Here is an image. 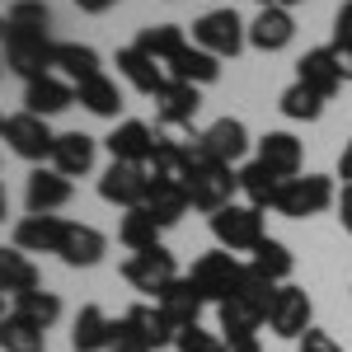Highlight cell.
I'll return each mask as SVG.
<instances>
[{
  "instance_id": "obj_1",
  "label": "cell",
  "mask_w": 352,
  "mask_h": 352,
  "mask_svg": "<svg viewBox=\"0 0 352 352\" xmlns=\"http://www.w3.org/2000/svg\"><path fill=\"white\" fill-rule=\"evenodd\" d=\"M5 71L38 80V76H52L56 71V43L47 28H10L5 33Z\"/></svg>"
},
{
  "instance_id": "obj_2",
  "label": "cell",
  "mask_w": 352,
  "mask_h": 352,
  "mask_svg": "<svg viewBox=\"0 0 352 352\" xmlns=\"http://www.w3.org/2000/svg\"><path fill=\"white\" fill-rule=\"evenodd\" d=\"M240 192V169L235 164H217V160H202L192 151V174H188V197L197 212L217 217L221 207H230Z\"/></svg>"
},
{
  "instance_id": "obj_3",
  "label": "cell",
  "mask_w": 352,
  "mask_h": 352,
  "mask_svg": "<svg viewBox=\"0 0 352 352\" xmlns=\"http://www.w3.org/2000/svg\"><path fill=\"white\" fill-rule=\"evenodd\" d=\"M333 202H338V192H333L329 174H296V179H282V192H277L272 212H282V217H292V221H305V217L329 212Z\"/></svg>"
},
{
  "instance_id": "obj_4",
  "label": "cell",
  "mask_w": 352,
  "mask_h": 352,
  "mask_svg": "<svg viewBox=\"0 0 352 352\" xmlns=\"http://www.w3.org/2000/svg\"><path fill=\"white\" fill-rule=\"evenodd\" d=\"M212 235H217V244L230 249V254H254L258 244L268 240L263 212L249 207V202H230V207H221L217 217H212Z\"/></svg>"
},
{
  "instance_id": "obj_5",
  "label": "cell",
  "mask_w": 352,
  "mask_h": 352,
  "mask_svg": "<svg viewBox=\"0 0 352 352\" xmlns=\"http://www.w3.org/2000/svg\"><path fill=\"white\" fill-rule=\"evenodd\" d=\"M240 277H244V263L230 254V249H212V254H202L197 263H192L188 282L197 287V296L221 305V300H230L240 292Z\"/></svg>"
},
{
  "instance_id": "obj_6",
  "label": "cell",
  "mask_w": 352,
  "mask_h": 352,
  "mask_svg": "<svg viewBox=\"0 0 352 352\" xmlns=\"http://www.w3.org/2000/svg\"><path fill=\"white\" fill-rule=\"evenodd\" d=\"M192 43L212 56H240V47L249 43V24L235 10H207L202 19H192Z\"/></svg>"
},
{
  "instance_id": "obj_7",
  "label": "cell",
  "mask_w": 352,
  "mask_h": 352,
  "mask_svg": "<svg viewBox=\"0 0 352 352\" xmlns=\"http://www.w3.org/2000/svg\"><path fill=\"white\" fill-rule=\"evenodd\" d=\"M122 277L132 282L136 292H146V296H164V287L169 282H179V263H174V254L164 249V244H155V249H141V254H132L127 263H122Z\"/></svg>"
},
{
  "instance_id": "obj_8",
  "label": "cell",
  "mask_w": 352,
  "mask_h": 352,
  "mask_svg": "<svg viewBox=\"0 0 352 352\" xmlns=\"http://www.w3.org/2000/svg\"><path fill=\"white\" fill-rule=\"evenodd\" d=\"M5 141H10V151L28 164H43L52 160V146H56V132L47 127V118H33V113H14L10 122H5Z\"/></svg>"
},
{
  "instance_id": "obj_9",
  "label": "cell",
  "mask_w": 352,
  "mask_h": 352,
  "mask_svg": "<svg viewBox=\"0 0 352 352\" xmlns=\"http://www.w3.org/2000/svg\"><path fill=\"white\" fill-rule=\"evenodd\" d=\"M146 192H151V169H146V164L113 160L109 169H104V179H99V197L113 202V207H122V212L146 207Z\"/></svg>"
},
{
  "instance_id": "obj_10",
  "label": "cell",
  "mask_w": 352,
  "mask_h": 352,
  "mask_svg": "<svg viewBox=\"0 0 352 352\" xmlns=\"http://www.w3.org/2000/svg\"><path fill=\"white\" fill-rule=\"evenodd\" d=\"M310 320H315L310 296H305L300 287H292V282H282V287H277V300H272V310H268V329L277 338L300 343V338L310 333Z\"/></svg>"
},
{
  "instance_id": "obj_11",
  "label": "cell",
  "mask_w": 352,
  "mask_h": 352,
  "mask_svg": "<svg viewBox=\"0 0 352 352\" xmlns=\"http://www.w3.org/2000/svg\"><path fill=\"white\" fill-rule=\"evenodd\" d=\"M192 151H197L202 160L235 164V160H244V151H249V132H244L240 118H217L212 127H202V132L192 136Z\"/></svg>"
},
{
  "instance_id": "obj_12",
  "label": "cell",
  "mask_w": 352,
  "mask_h": 352,
  "mask_svg": "<svg viewBox=\"0 0 352 352\" xmlns=\"http://www.w3.org/2000/svg\"><path fill=\"white\" fill-rule=\"evenodd\" d=\"M104 146H109L113 160H122V164H151L155 146H160V132L151 122H141V118H127L104 136Z\"/></svg>"
},
{
  "instance_id": "obj_13",
  "label": "cell",
  "mask_w": 352,
  "mask_h": 352,
  "mask_svg": "<svg viewBox=\"0 0 352 352\" xmlns=\"http://www.w3.org/2000/svg\"><path fill=\"white\" fill-rule=\"evenodd\" d=\"M24 202H28V217H52L71 202V179L56 174V169H33L28 174V188H24Z\"/></svg>"
},
{
  "instance_id": "obj_14",
  "label": "cell",
  "mask_w": 352,
  "mask_h": 352,
  "mask_svg": "<svg viewBox=\"0 0 352 352\" xmlns=\"http://www.w3.org/2000/svg\"><path fill=\"white\" fill-rule=\"evenodd\" d=\"M292 38H296V19L282 5H268L249 19V47H258V52H282Z\"/></svg>"
},
{
  "instance_id": "obj_15",
  "label": "cell",
  "mask_w": 352,
  "mask_h": 352,
  "mask_svg": "<svg viewBox=\"0 0 352 352\" xmlns=\"http://www.w3.org/2000/svg\"><path fill=\"white\" fill-rule=\"evenodd\" d=\"M296 80L310 85L320 99H333V94L343 89V71H338V56H333V47H310V52L296 61Z\"/></svg>"
},
{
  "instance_id": "obj_16",
  "label": "cell",
  "mask_w": 352,
  "mask_h": 352,
  "mask_svg": "<svg viewBox=\"0 0 352 352\" xmlns=\"http://www.w3.org/2000/svg\"><path fill=\"white\" fill-rule=\"evenodd\" d=\"M71 104H76V85L61 80L56 71L24 85V113H33V118H52V113L71 109Z\"/></svg>"
},
{
  "instance_id": "obj_17",
  "label": "cell",
  "mask_w": 352,
  "mask_h": 352,
  "mask_svg": "<svg viewBox=\"0 0 352 352\" xmlns=\"http://www.w3.org/2000/svg\"><path fill=\"white\" fill-rule=\"evenodd\" d=\"M66 230H71V221H61V217H24L14 226V249H24V254H61Z\"/></svg>"
},
{
  "instance_id": "obj_18",
  "label": "cell",
  "mask_w": 352,
  "mask_h": 352,
  "mask_svg": "<svg viewBox=\"0 0 352 352\" xmlns=\"http://www.w3.org/2000/svg\"><path fill=\"white\" fill-rule=\"evenodd\" d=\"M268 324V315L258 305H249L244 296H230L217 305V329L226 343H244V338H258V329Z\"/></svg>"
},
{
  "instance_id": "obj_19",
  "label": "cell",
  "mask_w": 352,
  "mask_h": 352,
  "mask_svg": "<svg viewBox=\"0 0 352 352\" xmlns=\"http://www.w3.org/2000/svg\"><path fill=\"white\" fill-rule=\"evenodd\" d=\"M197 109H202V94H197V85L169 80L160 94H155V118H160V127H192Z\"/></svg>"
},
{
  "instance_id": "obj_20",
  "label": "cell",
  "mask_w": 352,
  "mask_h": 352,
  "mask_svg": "<svg viewBox=\"0 0 352 352\" xmlns=\"http://www.w3.org/2000/svg\"><path fill=\"white\" fill-rule=\"evenodd\" d=\"M94 151H99V141L89 132H61L52 146V169L66 174V179H80V174L94 169Z\"/></svg>"
},
{
  "instance_id": "obj_21",
  "label": "cell",
  "mask_w": 352,
  "mask_h": 352,
  "mask_svg": "<svg viewBox=\"0 0 352 352\" xmlns=\"http://www.w3.org/2000/svg\"><path fill=\"white\" fill-rule=\"evenodd\" d=\"M38 287H43V277L33 268V258L14 244H0V296H28Z\"/></svg>"
},
{
  "instance_id": "obj_22",
  "label": "cell",
  "mask_w": 352,
  "mask_h": 352,
  "mask_svg": "<svg viewBox=\"0 0 352 352\" xmlns=\"http://www.w3.org/2000/svg\"><path fill=\"white\" fill-rule=\"evenodd\" d=\"M146 207H151V217L160 221V226H179V221L188 217V207H192L188 184H174V179H155V174H151Z\"/></svg>"
},
{
  "instance_id": "obj_23",
  "label": "cell",
  "mask_w": 352,
  "mask_h": 352,
  "mask_svg": "<svg viewBox=\"0 0 352 352\" xmlns=\"http://www.w3.org/2000/svg\"><path fill=\"white\" fill-rule=\"evenodd\" d=\"M104 249H109L104 230L71 221V230H66V240H61V254H56V258H61L66 268H94V263L104 258Z\"/></svg>"
},
{
  "instance_id": "obj_24",
  "label": "cell",
  "mask_w": 352,
  "mask_h": 352,
  "mask_svg": "<svg viewBox=\"0 0 352 352\" xmlns=\"http://www.w3.org/2000/svg\"><path fill=\"white\" fill-rule=\"evenodd\" d=\"M118 76L132 85L136 94H160L164 85H169L164 66H160V61H151L141 47H122V52H118Z\"/></svg>"
},
{
  "instance_id": "obj_25",
  "label": "cell",
  "mask_w": 352,
  "mask_h": 352,
  "mask_svg": "<svg viewBox=\"0 0 352 352\" xmlns=\"http://www.w3.org/2000/svg\"><path fill=\"white\" fill-rule=\"evenodd\" d=\"M155 305L164 310V320H169L174 329H188V324H197V315H202V305H207V300L197 296V287H192L188 277H179V282H169V287H164V296L155 300Z\"/></svg>"
},
{
  "instance_id": "obj_26",
  "label": "cell",
  "mask_w": 352,
  "mask_h": 352,
  "mask_svg": "<svg viewBox=\"0 0 352 352\" xmlns=\"http://www.w3.org/2000/svg\"><path fill=\"white\" fill-rule=\"evenodd\" d=\"M258 164H268L277 179H296L300 174V141L292 132H268L258 141Z\"/></svg>"
},
{
  "instance_id": "obj_27",
  "label": "cell",
  "mask_w": 352,
  "mask_h": 352,
  "mask_svg": "<svg viewBox=\"0 0 352 352\" xmlns=\"http://www.w3.org/2000/svg\"><path fill=\"white\" fill-rule=\"evenodd\" d=\"M109 343H113V320L99 305H80L76 329H71V348L76 352H109Z\"/></svg>"
},
{
  "instance_id": "obj_28",
  "label": "cell",
  "mask_w": 352,
  "mask_h": 352,
  "mask_svg": "<svg viewBox=\"0 0 352 352\" xmlns=\"http://www.w3.org/2000/svg\"><path fill=\"white\" fill-rule=\"evenodd\" d=\"M122 320H127V324L136 329V338H141V343H146L151 352H164L169 343H174V333H179V329L164 320V310H160V305H132V310H127Z\"/></svg>"
},
{
  "instance_id": "obj_29",
  "label": "cell",
  "mask_w": 352,
  "mask_h": 352,
  "mask_svg": "<svg viewBox=\"0 0 352 352\" xmlns=\"http://www.w3.org/2000/svg\"><path fill=\"white\" fill-rule=\"evenodd\" d=\"M169 80H184V85H212L221 76V56H212V52H202L197 43H188L184 52L174 56L169 66Z\"/></svg>"
},
{
  "instance_id": "obj_30",
  "label": "cell",
  "mask_w": 352,
  "mask_h": 352,
  "mask_svg": "<svg viewBox=\"0 0 352 352\" xmlns=\"http://www.w3.org/2000/svg\"><path fill=\"white\" fill-rule=\"evenodd\" d=\"M0 352H47V329L33 324L19 310H10L0 320Z\"/></svg>"
},
{
  "instance_id": "obj_31",
  "label": "cell",
  "mask_w": 352,
  "mask_h": 352,
  "mask_svg": "<svg viewBox=\"0 0 352 352\" xmlns=\"http://www.w3.org/2000/svg\"><path fill=\"white\" fill-rule=\"evenodd\" d=\"M132 47H141V52L151 56V61H160V66H169L174 56L188 47V38H184V28L179 24H146L141 33H136Z\"/></svg>"
},
{
  "instance_id": "obj_32",
  "label": "cell",
  "mask_w": 352,
  "mask_h": 352,
  "mask_svg": "<svg viewBox=\"0 0 352 352\" xmlns=\"http://www.w3.org/2000/svg\"><path fill=\"white\" fill-rule=\"evenodd\" d=\"M155 179H174V184H188L192 174V141H169L160 136V146H155V155L146 164Z\"/></svg>"
},
{
  "instance_id": "obj_33",
  "label": "cell",
  "mask_w": 352,
  "mask_h": 352,
  "mask_svg": "<svg viewBox=\"0 0 352 352\" xmlns=\"http://www.w3.org/2000/svg\"><path fill=\"white\" fill-rule=\"evenodd\" d=\"M56 76L71 85H85V80H94V76H104L99 71V52L85 47V43H56Z\"/></svg>"
},
{
  "instance_id": "obj_34",
  "label": "cell",
  "mask_w": 352,
  "mask_h": 352,
  "mask_svg": "<svg viewBox=\"0 0 352 352\" xmlns=\"http://www.w3.org/2000/svg\"><path fill=\"white\" fill-rule=\"evenodd\" d=\"M240 192L249 197V207H258V212H268V207H277V192H282V179L272 174L268 164H244L240 169Z\"/></svg>"
},
{
  "instance_id": "obj_35",
  "label": "cell",
  "mask_w": 352,
  "mask_h": 352,
  "mask_svg": "<svg viewBox=\"0 0 352 352\" xmlns=\"http://www.w3.org/2000/svg\"><path fill=\"white\" fill-rule=\"evenodd\" d=\"M76 104H85L94 118H118L122 113V89L109 76H94V80L76 85Z\"/></svg>"
},
{
  "instance_id": "obj_36",
  "label": "cell",
  "mask_w": 352,
  "mask_h": 352,
  "mask_svg": "<svg viewBox=\"0 0 352 352\" xmlns=\"http://www.w3.org/2000/svg\"><path fill=\"white\" fill-rule=\"evenodd\" d=\"M160 221L151 217V207H132L127 217H122V226H118V240L127 244L132 254H141V249H155L160 244Z\"/></svg>"
},
{
  "instance_id": "obj_37",
  "label": "cell",
  "mask_w": 352,
  "mask_h": 352,
  "mask_svg": "<svg viewBox=\"0 0 352 352\" xmlns=\"http://www.w3.org/2000/svg\"><path fill=\"white\" fill-rule=\"evenodd\" d=\"M324 104H329V99H320L310 85H300V80L287 85V89H282V99H277V109L287 113L292 122H315V118L324 113Z\"/></svg>"
},
{
  "instance_id": "obj_38",
  "label": "cell",
  "mask_w": 352,
  "mask_h": 352,
  "mask_svg": "<svg viewBox=\"0 0 352 352\" xmlns=\"http://www.w3.org/2000/svg\"><path fill=\"white\" fill-rule=\"evenodd\" d=\"M249 268H258L268 282L282 287V282L292 277V268H296V258H292V249H287L282 240H263L258 249H254V263H249Z\"/></svg>"
},
{
  "instance_id": "obj_39",
  "label": "cell",
  "mask_w": 352,
  "mask_h": 352,
  "mask_svg": "<svg viewBox=\"0 0 352 352\" xmlns=\"http://www.w3.org/2000/svg\"><path fill=\"white\" fill-rule=\"evenodd\" d=\"M14 310H19V315H28L33 324L52 329L56 320H61V296H56V292H43V287H38V292H28V296H14Z\"/></svg>"
},
{
  "instance_id": "obj_40",
  "label": "cell",
  "mask_w": 352,
  "mask_h": 352,
  "mask_svg": "<svg viewBox=\"0 0 352 352\" xmlns=\"http://www.w3.org/2000/svg\"><path fill=\"white\" fill-rule=\"evenodd\" d=\"M333 56H338V71H343V80H352V0L338 5V14H333Z\"/></svg>"
},
{
  "instance_id": "obj_41",
  "label": "cell",
  "mask_w": 352,
  "mask_h": 352,
  "mask_svg": "<svg viewBox=\"0 0 352 352\" xmlns=\"http://www.w3.org/2000/svg\"><path fill=\"white\" fill-rule=\"evenodd\" d=\"M5 19H10V28H47L52 10H47V0H14Z\"/></svg>"
},
{
  "instance_id": "obj_42",
  "label": "cell",
  "mask_w": 352,
  "mask_h": 352,
  "mask_svg": "<svg viewBox=\"0 0 352 352\" xmlns=\"http://www.w3.org/2000/svg\"><path fill=\"white\" fill-rule=\"evenodd\" d=\"M174 352H226V338H217L212 329H202V324H188L174 333Z\"/></svg>"
},
{
  "instance_id": "obj_43",
  "label": "cell",
  "mask_w": 352,
  "mask_h": 352,
  "mask_svg": "<svg viewBox=\"0 0 352 352\" xmlns=\"http://www.w3.org/2000/svg\"><path fill=\"white\" fill-rule=\"evenodd\" d=\"M296 352H343V348H338V343L329 338L324 329H310V333H305V338L296 343Z\"/></svg>"
},
{
  "instance_id": "obj_44",
  "label": "cell",
  "mask_w": 352,
  "mask_h": 352,
  "mask_svg": "<svg viewBox=\"0 0 352 352\" xmlns=\"http://www.w3.org/2000/svg\"><path fill=\"white\" fill-rule=\"evenodd\" d=\"M333 212H338V226L352 235V184H343V192H338V202H333Z\"/></svg>"
},
{
  "instance_id": "obj_45",
  "label": "cell",
  "mask_w": 352,
  "mask_h": 352,
  "mask_svg": "<svg viewBox=\"0 0 352 352\" xmlns=\"http://www.w3.org/2000/svg\"><path fill=\"white\" fill-rule=\"evenodd\" d=\"M338 179L352 184V141H343V155H338Z\"/></svg>"
},
{
  "instance_id": "obj_46",
  "label": "cell",
  "mask_w": 352,
  "mask_h": 352,
  "mask_svg": "<svg viewBox=\"0 0 352 352\" xmlns=\"http://www.w3.org/2000/svg\"><path fill=\"white\" fill-rule=\"evenodd\" d=\"M76 5H80L85 14H104V10H113V5H118V0H76Z\"/></svg>"
},
{
  "instance_id": "obj_47",
  "label": "cell",
  "mask_w": 352,
  "mask_h": 352,
  "mask_svg": "<svg viewBox=\"0 0 352 352\" xmlns=\"http://www.w3.org/2000/svg\"><path fill=\"white\" fill-rule=\"evenodd\" d=\"M226 352H258V338H244V343H226Z\"/></svg>"
},
{
  "instance_id": "obj_48",
  "label": "cell",
  "mask_w": 352,
  "mask_h": 352,
  "mask_svg": "<svg viewBox=\"0 0 352 352\" xmlns=\"http://www.w3.org/2000/svg\"><path fill=\"white\" fill-rule=\"evenodd\" d=\"M268 5H282V10H292V5H305V0H258V10H268Z\"/></svg>"
},
{
  "instance_id": "obj_49",
  "label": "cell",
  "mask_w": 352,
  "mask_h": 352,
  "mask_svg": "<svg viewBox=\"0 0 352 352\" xmlns=\"http://www.w3.org/2000/svg\"><path fill=\"white\" fill-rule=\"evenodd\" d=\"M10 217V197H5V184H0V221Z\"/></svg>"
},
{
  "instance_id": "obj_50",
  "label": "cell",
  "mask_w": 352,
  "mask_h": 352,
  "mask_svg": "<svg viewBox=\"0 0 352 352\" xmlns=\"http://www.w3.org/2000/svg\"><path fill=\"white\" fill-rule=\"evenodd\" d=\"M5 33H10V19H0V38H5Z\"/></svg>"
},
{
  "instance_id": "obj_51",
  "label": "cell",
  "mask_w": 352,
  "mask_h": 352,
  "mask_svg": "<svg viewBox=\"0 0 352 352\" xmlns=\"http://www.w3.org/2000/svg\"><path fill=\"white\" fill-rule=\"evenodd\" d=\"M5 315H10V310H5V296H0V320H5Z\"/></svg>"
},
{
  "instance_id": "obj_52",
  "label": "cell",
  "mask_w": 352,
  "mask_h": 352,
  "mask_svg": "<svg viewBox=\"0 0 352 352\" xmlns=\"http://www.w3.org/2000/svg\"><path fill=\"white\" fill-rule=\"evenodd\" d=\"M5 122H10V118H5V113H0V132H5Z\"/></svg>"
},
{
  "instance_id": "obj_53",
  "label": "cell",
  "mask_w": 352,
  "mask_h": 352,
  "mask_svg": "<svg viewBox=\"0 0 352 352\" xmlns=\"http://www.w3.org/2000/svg\"><path fill=\"white\" fill-rule=\"evenodd\" d=\"M0 71H5V56H0Z\"/></svg>"
}]
</instances>
